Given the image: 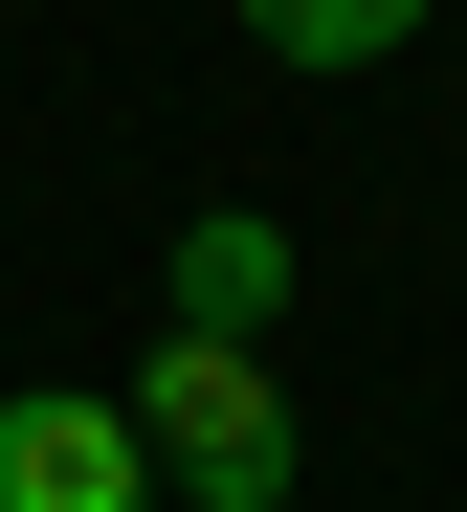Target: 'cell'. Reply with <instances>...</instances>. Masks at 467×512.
<instances>
[{"instance_id":"cell-1","label":"cell","mask_w":467,"mask_h":512,"mask_svg":"<svg viewBox=\"0 0 467 512\" xmlns=\"http://www.w3.org/2000/svg\"><path fill=\"white\" fill-rule=\"evenodd\" d=\"M134 446L178 512H290V357H245V334H156L134 357Z\"/></svg>"},{"instance_id":"cell-2","label":"cell","mask_w":467,"mask_h":512,"mask_svg":"<svg viewBox=\"0 0 467 512\" xmlns=\"http://www.w3.org/2000/svg\"><path fill=\"white\" fill-rule=\"evenodd\" d=\"M0 512H156V446H134V401H89V379H23V401H0Z\"/></svg>"},{"instance_id":"cell-3","label":"cell","mask_w":467,"mask_h":512,"mask_svg":"<svg viewBox=\"0 0 467 512\" xmlns=\"http://www.w3.org/2000/svg\"><path fill=\"white\" fill-rule=\"evenodd\" d=\"M267 312H290V223L201 201V223H178V334H245V357H267Z\"/></svg>"},{"instance_id":"cell-4","label":"cell","mask_w":467,"mask_h":512,"mask_svg":"<svg viewBox=\"0 0 467 512\" xmlns=\"http://www.w3.org/2000/svg\"><path fill=\"white\" fill-rule=\"evenodd\" d=\"M445 23V0H245V45H290V67H401Z\"/></svg>"}]
</instances>
